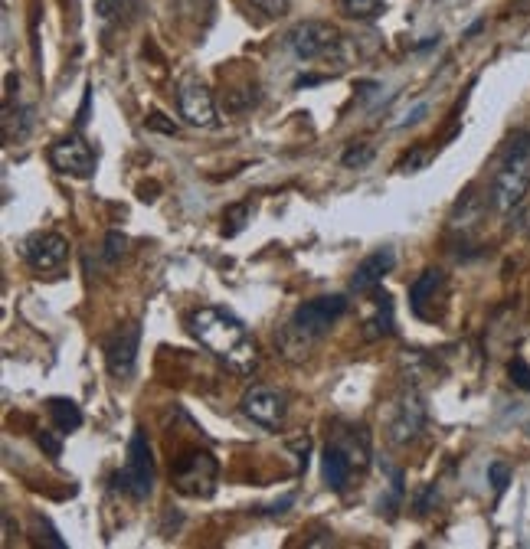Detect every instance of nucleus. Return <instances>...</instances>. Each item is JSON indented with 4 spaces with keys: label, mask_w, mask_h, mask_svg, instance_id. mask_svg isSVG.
Instances as JSON below:
<instances>
[{
    "label": "nucleus",
    "mask_w": 530,
    "mask_h": 549,
    "mask_svg": "<svg viewBox=\"0 0 530 549\" xmlns=\"http://www.w3.org/2000/svg\"><path fill=\"white\" fill-rule=\"evenodd\" d=\"M187 327L197 344L207 347L213 357L230 366L233 373L249 376L259 366V347H256V340H252L249 327L226 308L203 304V308L190 311Z\"/></svg>",
    "instance_id": "nucleus-1"
},
{
    "label": "nucleus",
    "mask_w": 530,
    "mask_h": 549,
    "mask_svg": "<svg viewBox=\"0 0 530 549\" xmlns=\"http://www.w3.org/2000/svg\"><path fill=\"white\" fill-rule=\"evenodd\" d=\"M530 193V134H514L508 151H504L501 164L491 180V206L498 213H514L517 206L527 200Z\"/></svg>",
    "instance_id": "nucleus-2"
},
{
    "label": "nucleus",
    "mask_w": 530,
    "mask_h": 549,
    "mask_svg": "<svg viewBox=\"0 0 530 549\" xmlns=\"http://www.w3.org/2000/svg\"><path fill=\"white\" fill-rule=\"evenodd\" d=\"M285 46L301 63H315V59H328L341 53L344 36L328 20H301L285 33Z\"/></svg>",
    "instance_id": "nucleus-3"
},
{
    "label": "nucleus",
    "mask_w": 530,
    "mask_h": 549,
    "mask_svg": "<svg viewBox=\"0 0 530 549\" xmlns=\"http://www.w3.org/2000/svg\"><path fill=\"white\" fill-rule=\"evenodd\" d=\"M118 487H122L131 500H148L154 491V458H151L148 435L141 429L131 435L128 442V458H125V468L118 471Z\"/></svg>",
    "instance_id": "nucleus-4"
},
{
    "label": "nucleus",
    "mask_w": 530,
    "mask_h": 549,
    "mask_svg": "<svg viewBox=\"0 0 530 549\" xmlns=\"http://www.w3.org/2000/svg\"><path fill=\"white\" fill-rule=\"evenodd\" d=\"M344 311H347V298L344 295H324V298L298 304L295 314H292V321H288V327H295L301 337H308L311 344H318V340L328 334L337 321H341Z\"/></svg>",
    "instance_id": "nucleus-5"
},
{
    "label": "nucleus",
    "mask_w": 530,
    "mask_h": 549,
    "mask_svg": "<svg viewBox=\"0 0 530 549\" xmlns=\"http://www.w3.org/2000/svg\"><path fill=\"white\" fill-rule=\"evenodd\" d=\"M138 347H141V324H138V321L122 324V327H118V331L112 334V340H108V347H105V363H108V373H112L118 383H128L131 376H135Z\"/></svg>",
    "instance_id": "nucleus-6"
},
{
    "label": "nucleus",
    "mask_w": 530,
    "mask_h": 549,
    "mask_svg": "<svg viewBox=\"0 0 530 549\" xmlns=\"http://www.w3.org/2000/svg\"><path fill=\"white\" fill-rule=\"evenodd\" d=\"M174 484L177 491H184L190 497H210L216 484V458L210 451H190V455L177 461Z\"/></svg>",
    "instance_id": "nucleus-7"
},
{
    "label": "nucleus",
    "mask_w": 530,
    "mask_h": 549,
    "mask_svg": "<svg viewBox=\"0 0 530 549\" xmlns=\"http://www.w3.org/2000/svg\"><path fill=\"white\" fill-rule=\"evenodd\" d=\"M243 412L246 419H252L262 429H282V422L288 416V396L275 386H252L243 393Z\"/></svg>",
    "instance_id": "nucleus-8"
},
{
    "label": "nucleus",
    "mask_w": 530,
    "mask_h": 549,
    "mask_svg": "<svg viewBox=\"0 0 530 549\" xmlns=\"http://www.w3.org/2000/svg\"><path fill=\"white\" fill-rule=\"evenodd\" d=\"M177 112L190 128H216L213 92L194 76H187L184 82L177 85Z\"/></svg>",
    "instance_id": "nucleus-9"
},
{
    "label": "nucleus",
    "mask_w": 530,
    "mask_h": 549,
    "mask_svg": "<svg viewBox=\"0 0 530 549\" xmlns=\"http://www.w3.org/2000/svg\"><path fill=\"white\" fill-rule=\"evenodd\" d=\"M50 161L59 174H69V177H92L95 174V148L82 138V134H69V138L56 141L50 148Z\"/></svg>",
    "instance_id": "nucleus-10"
},
{
    "label": "nucleus",
    "mask_w": 530,
    "mask_h": 549,
    "mask_svg": "<svg viewBox=\"0 0 530 549\" xmlns=\"http://www.w3.org/2000/svg\"><path fill=\"white\" fill-rule=\"evenodd\" d=\"M423 425H426V406L416 389H409V393H403L400 402H396V412L390 419V442L400 448L413 445L419 432H423Z\"/></svg>",
    "instance_id": "nucleus-11"
},
{
    "label": "nucleus",
    "mask_w": 530,
    "mask_h": 549,
    "mask_svg": "<svg viewBox=\"0 0 530 549\" xmlns=\"http://www.w3.org/2000/svg\"><path fill=\"white\" fill-rule=\"evenodd\" d=\"M27 262L33 272H56L69 259V242L59 233H40L27 242Z\"/></svg>",
    "instance_id": "nucleus-12"
},
{
    "label": "nucleus",
    "mask_w": 530,
    "mask_h": 549,
    "mask_svg": "<svg viewBox=\"0 0 530 549\" xmlns=\"http://www.w3.org/2000/svg\"><path fill=\"white\" fill-rule=\"evenodd\" d=\"M393 265H396V252L393 249H377L357 265V272L351 278V288L357 291V295H367V291L380 288L383 278L393 272Z\"/></svg>",
    "instance_id": "nucleus-13"
},
{
    "label": "nucleus",
    "mask_w": 530,
    "mask_h": 549,
    "mask_svg": "<svg viewBox=\"0 0 530 549\" xmlns=\"http://www.w3.org/2000/svg\"><path fill=\"white\" fill-rule=\"evenodd\" d=\"M321 471H324V481H328L334 491H344L347 487V481H351V471H354V461H351V455H347V448L341 442L324 448Z\"/></svg>",
    "instance_id": "nucleus-14"
},
{
    "label": "nucleus",
    "mask_w": 530,
    "mask_h": 549,
    "mask_svg": "<svg viewBox=\"0 0 530 549\" xmlns=\"http://www.w3.org/2000/svg\"><path fill=\"white\" fill-rule=\"evenodd\" d=\"M442 291H445V272H439V268H426V272L409 285V304H413V311L419 317H426V304L436 295H442Z\"/></svg>",
    "instance_id": "nucleus-15"
},
{
    "label": "nucleus",
    "mask_w": 530,
    "mask_h": 549,
    "mask_svg": "<svg viewBox=\"0 0 530 549\" xmlns=\"http://www.w3.org/2000/svg\"><path fill=\"white\" fill-rule=\"evenodd\" d=\"M46 409H50V419H53L59 435L76 432L82 425V412H79V406L72 399H50V406H46Z\"/></svg>",
    "instance_id": "nucleus-16"
},
{
    "label": "nucleus",
    "mask_w": 530,
    "mask_h": 549,
    "mask_svg": "<svg viewBox=\"0 0 530 549\" xmlns=\"http://www.w3.org/2000/svg\"><path fill=\"white\" fill-rule=\"evenodd\" d=\"M383 334H393V304H390L387 295L373 301V317L367 321L364 337H367V340H377V337H383Z\"/></svg>",
    "instance_id": "nucleus-17"
},
{
    "label": "nucleus",
    "mask_w": 530,
    "mask_h": 549,
    "mask_svg": "<svg viewBox=\"0 0 530 549\" xmlns=\"http://www.w3.org/2000/svg\"><path fill=\"white\" fill-rule=\"evenodd\" d=\"M341 4V14L351 17V20H373L383 14V7H387V0H337Z\"/></svg>",
    "instance_id": "nucleus-18"
},
{
    "label": "nucleus",
    "mask_w": 530,
    "mask_h": 549,
    "mask_svg": "<svg viewBox=\"0 0 530 549\" xmlns=\"http://www.w3.org/2000/svg\"><path fill=\"white\" fill-rule=\"evenodd\" d=\"M259 102V85H239V89L226 92V112H246V108H252Z\"/></svg>",
    "instance_id": "nucleus-19"
},
{
    "label": "nucleus",
    "mask_w": 530,
    "mask_h": 549,
    "mask_svg": "<svg viewBox=\"0 0 530 549\" xmlns=\"http://www.w3.org/2000/svg\"><path fill=\"white\" fill-rule=\"evenodd\" d=\"M246 216H249V203L230 206V210L223 213V223H230V226H223V233H226V236H236L239 229L246 226Z\"/></svg>",
    "instance_id": "nucleus-20"
},
{
    "label": "nucleus",
    "mask_w": 530,
    "mask_h": 549,
    "mask_svg": "<svg viewBox=\"0 0 530 549\" xmlns=\"http://www.w3.org/2000/svg\"><path fill=\"white\" fill-rule=\"evenodd\" d=\"M341 161H344V167H364V164L373 161V148L370 144H354V148L344 151Z\"/></svg>",
    "instance_id": "nucleus-21"
},
{
    "label": "nucleus",
    "mask_w": 530,
    "mask_h": 549,
    "mask_svg": "<svg viewBox=\"0 0 530 549\" xmlns=\"http://www.w3.org/2000/svg\"><path fill=\"white\" fill-rule=\"evenodd\" d=\"M125 252H128V236L108 233V239H105V262H118Z\"/></svg>",
    "instance_id": "nucleus-22"
},
{
    "label": "nucleus",
    "mask_w": 530,
    "mask_h": 549,
    "mask_svg": "<svg viewBox=\"0 0 530 549\" xmlns=\"http://www.w3.org/2000/svg\"><path fill=\"white\" fill-rule=\"evenodd\" d=\"M249 4L265 17H285L288 7H292V0H249Z\"/></svg>",
    "instance_id": "nucleus-23"
},
{
    "label": "nucleus",
    "mask_w": 530,
    "mask_h": 549,
    "mask_svg": "<svg viewBox=\"0 0 530 549\" xmlns=\"http://www.w3.org/2000/svg\"><path fill=\"white\" fill-rule=\"evenodd\" d=\"M488 481H491V487H495L498 494H504V487L511 484V468L504 465V461H495V465L488 468Z\"/></svg>",
    "instance_id": "nucleus-24"
},
{
    "label": "nucleus",
    "mask_w": 530,
    "mask_h": 549,
    "mask_svg": "<svg viewBox=\"0 0 530 549\" xmlns=\"http://www.w3.org/2000/svg\"><path fill=\"white\" fill-rule=\"evenodd\" d=\"M508 373H511L514 386H521V389H527V393H530V366H527V360L514 357V360L508 363Z\"/></svg>",
    "instance_id": "nucleus-25"
},
{
    "label": "nucleus",
    "mask_w": 530,
    "mask_h": 549,
    "mask_svg": "<svg viewBox=\"0 0 530 549\" xmlns=\"http://www.w3.org/2000/svg\"><path fill=\"white\" fill-rule=\"evenodd\" d=\"M36 530H40V540H46L53 549H66V543L59 540V533L50 527V520H43V517H36Z\"/></svg>",
    "instance_id": "nucleus-26"
},
{
    "label": "nucleus",
    "mask_w": 530,
    "mask_h": 549,
    "mask_svg": "<svg viewBox=\"0 0 530 549\" xmlns=\"http://www.w3.org/2000/svg\"><path fill=\"white\" fill-rule=\"evenodd\" d=\"M36 442H40V448H43L50 458H59V455H63V442H59V438H56L53 432H40V438H36Z\"/></svg>",
    "instance_id": "nucleus-27"
},
{
    "label": "nucleus",
    "mask_w": 530,
    "mask_h": 549,
    "mask_svg": "<svg viewBox=\"0 0 530 549\" xmlns=\"http://www.w3.org/2000/svg\"><path fill=\"white\" fill-rule=\"evenodd\" d=\"M148 125H151V128H161V131H167V134H174V131H177V125H167L164 115H158V112H154V115L148 118Z\"/></svg>",
    "instance_id": "nucleus-28"
}]
</instances>
